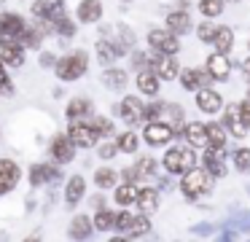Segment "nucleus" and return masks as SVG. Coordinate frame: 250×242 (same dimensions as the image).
I'll list each match as a JSON object with an SVG mask.
<instances>
[{
    "label": "nucleus",
    "instance_id": "1",
    "mask_svg": "<svg viewBox=\"0 0 250 242\" xmlns=\"http://www.w3.org/2000/svg\"><path fill=\"white\" fill-rule=\"evenodd\" d=\"M210 188H212L210 172H207V170H196V167H191V170L186 172L183 183H180V191H183L188 199H199L202 194H207Z\"/></svg>",
    "mask_w": 250,
    "mask_h": 242
},
{
    "label": "nucleus",
    "instance_id": "2",
    "mask_svg": "<svg viewBox=\"0 0 250 242\" xmlns=\"http://www.w3.org/2000/svg\"><path fill=\"white\" fill-rule=\"evenodd\" d=\"M86 65H89L86 54L73 51V54H67V57H62L60 62H57V75H60L62 81H76L86 73Z\"/></svg>",
    "mask_w": 250,
    "mask_h": 242
},
{
    "label": "nucleus",
    "instance_id": "3",
    "mask_svg": "<svg viewBox=\"0 0 250 242\" xmlns=\"http://www.w3.org/2000/svg\"><path fill=\"white\" fill-rule=\"evenodd\" d=\"M194 164H196V156H194V151H188V148H169L167 156H164V167H167V172H172V175H183V172H188Z\"/></svg>",
    "mask_w": 250,
    "mask_h": 242
},
{
    "label": "nucleus",
    "instance_id": "4",
    "mask_svg": "<svg viewBox=\"0 0 250 242\" xmlns=\"http://www.w3.org/2000/svg\"><path fill=\"white\" fill-rule=\"evenodd\" d=\"M24 43L19 41V38L14 35H3L0 38V59L6 65H11V67H19V65L24 62Z\"/></svg>",
    "mask_w": 250,
    "mask_h": 242
},
{
    "label": "nucleus",
    "instance_id": "5",
    "mask_svg": "<svg viewBox=\"0 0 250 242\" xmlns=\"http://www.w3.org/2000/svg\"><path fill=\"white\" fill-rule=\"evenodd\" d=\"M33 14L54 27V22L65 16V0H35V3H33Z\"/></svg>",
    "mask_w": 250,
    "mask_h": 242
},
{
    "label": "nucleus",
    "instance_id": "6",
    "mask_svg": "<svg viewBox=\"0 0 250 242\" xmlns=\"http://www.w3.org/2000/svg\"><path fill=\"white\" fill-rule=\"evenodd\" d=\"M67 134H70V140L76 145H81V148H92V145L100 140V132L89 121H73Z\"/></svg>",
    "mask_w": 250,
    "mask_h": 242
},
{
    "label": "nucleus",
    "instance_id": "7",
    "mask_svg": "<svg viewBox=\"0 0 250 242\" xmlns=\"http://www.w3.org/2000/svg\"><path fill=\"white\" fill-rule=\"evenodd\" d=\"M148 43H151L156 51H162V54H175L178 51V35H175L172 30H151L148 32Z\"/></svg>",
    "mask_w": 250,
    "mask_h": 242
},
{
    "label": "nucleus",
    "instance_id": "8",
    "mask_svg": "<svg viewBox=\"0 0 250 242\" xmlns=\"http://www.w3.org/2000/svg\"><path fill=\"white\" fill-rule=\"evenodd\" d=\"M51 156H54L60 164L73 161V156H76V143L70 140V134H57L54 143H51Z\"/></svg>",
    "mask_w": 250,
    "mask_h": 242
},
{
    "label": "nucleus",
    "instance_id": "9",
    "mask_svg": "<svg viewBox=\"0 0 250 242\" xmlns=\"http://www.w3.org/2000/svg\"><path fill=\"white\" fill-rule=\"evenodd\" d=\"M19 167L8 159H0V194H8L11 188H17L19 183Z\"/></svg>",
    "mask_w": 250,
    "mask_h": 242
},
{
    "label": "nucleus",
    "instance_id": "10",
    "mask_svg": "<svg viewBox=\"0 0 250 242\" xmlns=\"http://www.w3.org/2000/svg\"><path fill=\"white\" fill-rule=\"evenodd\" d=\"M172 140V127L169 124H162V121H151L146 127V143L148 145H164Z\"/></svg>",
    "mask_w": 250,
    "mask_h": 242
},
{
    "label": "nucleus",
    "instance_id": "11",
    "mask_svg": "<svg viewBox=\"0 0 250 242\" xmlns=\"http://www.w3.org/2000/svg\"><path fill=\"white\" fill-rule=\"evenodd\" d=\"M205 170L210 172L212 177H223V175H226V164H223V148L207 145V151H205Z\"/></svg>",
    "mask_w": 250,
    "mask_h": 242
},
{
    "label": "nucleus",
    "instance_id": "12",
    "mask_svg": "<svg viewBox=\"0 0 250 242\" xmlns=\"http://www.w3.org/2000/svg\"><path fill=\"white\" fill-rule=\"evenodd\" d=\"M153 73L162 75L164 81L178 78V62H175L172 54H162V51H156V59H153Z\"/></svg>",
    "mask_w": 250,
    "mask_h": 242
},
{
    "label": "nucleus",
    "instance_id": "13",
    "mask_svg": "<svg viewBox=\"0 0 250 242\" xmlns=\"http://www.w3.org/2000/svg\"><path fill=\"white\" fill-rule=\"evenodd\" d=\"M121 118H124L126 124H137L140 118H146L143 102L137 100V97H124V102H121Z\"/></svg>",
    "mask_w": 250,
    "mask_h": 242
},
{
    "label": "nucleus",
    "instance_id": "14",
    "mask_svg": "<svg viewBox=\"0 0 250 242\" xmlns=\"http://www.w3.org/2000/svg\"><path fill=\"white\" fill-rule=\"evenodd\" d=\"M207 70H210V75L215 81H226L231 65H229V59H226L223 51H215V54H210V59H207Z\"/></svg>",
    "mask_w": 250,
    "mask_h": 242
},
{
    "label": "nucleus",
    "instance_id": "15",
    "mask_svg": "<svg viewBox=\"0 0 250 242\" xmlns=\"http://www.w3.org/2000/svg\"><path fill=\"white\" fill-rule=\"evenodd\" d=\"M24 27H27V24L22 22V16H17V14H0V38H3V35L19 38Z\"/></svg>",
    "mask_w": 250,
    "mask_h": 242
},
{
    "label": "nucleus",
    "instance_id": "16",
    "mask_svg": "<svg viewBox=\"0 0 250 242\" xmlns=\"http://www.w3.org/2000/svg\"><path fill=\"white\" fill-rule=\"evenodd\" d=\"M207 81H215V78L210 75V70H207V73H199V70H183V73H180V84H183L188 91L202 89Z\"/></svg>",
    "mask_w": 250,
    "mask_h": 242
},
{
    "label": "nucleus",
    "instance_id": "17",
    "mask_svg": "<svg viewBox=\"0 0 250 242\" xmlns=\"http://www.w3.org/2000/svg\"><path fill=\"white\" fill-rule=\"evenodd\" d=\"M57 177H60V170H57L54 164H35L33 170H30V183H33V186H43V183L57 180Z\"/></svg>",
    "mask_w": 250,
    "mask_h": 242
},
{
    "label": "nucleus",
    "instance_id": "18",
    "mask_svg": "<svg viewBox=\"0 0 250 242\" xmlns=\"http://www.w3.org/2000/svg\"><path fill=\"white\" fill-rule=\"evenodd\" d=\"M196 105H199V110H205V113H215V110H221L223 100H221V94L212 91V89H199V94H196Z\"/></svg>",
    "mask_w": 250,
    "mask_h": 242
},
{
    "label": "nucleus",
    "instance_id": "19",
    "mask_svg": "<svg viewBox=\"0 0 250 242\" xmlns=\"http://www.w3.org/2000/svg\"><path fill=\"white\" fill-rule=\"evenodd\" d=\"M83 191H86V183H83L81 175H73L70 180H67V188H65V202L67 207H76L78 202H81Z\"/></svg>",
    "mask_w": 250,
    "mask_h": 242
},
{
    "label": "nucleus",
    "instance_id": "20",
    "mask_svg": "<svg viewBox=\"0 0 250 242\" xmlns=\"http://www.w3.org/2000/svg\"><path fill=\"white\" fill-rule=\"evenodd\" d=\"M226 127H229V132H231L234 137H239V140L245 137V132H248V124L242 121V116H239V105H231V108L226 110Z\"/></svg>",
    "mask_w": 250,
    "mask_h": 242
},
{
    "label": "nucleus",
    "instance_id": "21",
    "mask_svg": "<svg viewBox=\"0 0 250 242\" xmlns=\"http://www.w3.org/2000/svg\"><path fill=\"white\" fill-rule=\"evenodd\" d=\"M100 16H103V3H100V0H83V3L78 5V19L86 22V24L97 22Z\"/></svg>",
    "mask_w": 250,
    "mask_h": 242
},
{
    "label": "nucleus",
    "instance_id": "22",
    "mask_svg": "<svg viewBox=\"0 0 250 242\" xmlns=\"http://www.w3.org/2000/svg\"><path fill=\"white\" fill-rule=\"evenodd\" d=\"M186 140H188L191 145L207 148V145H210V137H207V127H205V124H188V127H186Z\"/></svg>",
    "mask_w": 250,
    "mask_h": 242
},
{
    "label": "nucleus",
    "instance_id": "23",
    "mask_svg": "<svg viewBox=\"0 0 250 242\" xmlns=\"http://www.w3.org/2000/svg\"><path fill=\"white\" fill-rule=\"evenodd\" d=\"M121 54H124V48L116 46V43H110V41H100L97 43V57H100L103 65H110L113 59H119Z\"/></svg>",
    "mask_w": 250,
    "mask_h": 242
},
{
    "label": "nucleus",
    "instance_id": "24",
    "mask_svg": "<svg viewBox=\"0 0 250 242\" xmlns=\"http://www.w3.org/2000/svg\"><path fill=\"white\" fill-rule=\"evenodd\" d=\"M89 110H92V102H89L86 97H76V100L67 105V118H70V121H78V118L89 116Z\"/></svg>",
    "mask_w": 250,
    "mask_h": 242
},
{
    "label": "nucleus",
    "instance_id": "25",
    "mask_svg": "<svg viewBox=\"0 0 250 242\" xmlns=\"http://www.w3.org/2000/svg\"><path fill=\"white\" fill-rule=\"evenodd\" d=\"M137 86H140V91L143 94H156L159 91V78H156V73L153 70H143L140 75H137Z\"/></svg>",
    "mask_w": 250,
    "mask_h": 242
},
{
    "label": "nucleus",
    "instance_id": "26",
    "mask_svg": "<svg viewBox=\"0 0 250 242\" xmlns=\"http://www.w3.org/2000/svg\"><path fill=\"white\" fill-rule=\"evenodd\" d=\"M167 27L172 32H188V27H191V19H188V14L186 11H172V14L167 16Z\"/></svg>",
    "mask_w": 250,
    "mask_h": 242
},
{
    "label": "nucleus",
    "instance_id": "27",
    "mask_svg": "<svg viewBox=\"0 0 250 242\" xmlns=\"http://www.w3.org/2000/svg\"><path fill=\"white\" fill-rule=\"evenodd\" d=\"M137 204H140L143 213H151V210H156V204H159L156 188H140V191H137Z\"/></svg>",
    "mask_w": 250,
    "mask_h": 242
},
{
    "label": "nucleus",
    "instance_id": "28",
    "mask_svg": "<svg viewBox=\"0 0 250 242\" xmlns=\"http://www.w3.org/2000/svg\"><path fill=\"white\" fill-rule=\"evenodd\" d=\"M89 234H92V220H89L86 215H78V218H73V223H70V237H76V240H86Z\"/></svg>",
    "mask_w": 250,
    "mask_h": 242
},
{
    "label": "nucleus",
    "instance_id": "29",
    "mask_svg": "<svg viewBox=\"0 0 250 242\" xmlns=\"http://www.w3.org/2000/svg\"><path fill=\"white\" fill-rule=\"evenodd\" d=\"M103 84L108 89H124L126 86V73L124 70H105L103 73Z\"/></svg>",
    "mask_w": 250,
    "mask_h": 242
},
{
    "label": "nucleus",
    "instance_id": "30",
    "mask_svg": "<svg viewBox=\"0 0 250 242\" xmlns=\"http://www.w3.org/2000/svg\"><path fill=\"white\" fill-rule=\"evenodd\" d=\"M19 41H22L24 46H30V48H38L41 41H43V30H38V27H24L22 35H19Z\"/></svg>",
    "mask_w": 250,
    "mask_h": 242
},
{
    "label": "nucleus",
    "instance_id": "31",
    "mask_svg": "<svg viewBox=\"0 0 250 242\" xmlns=\"http://www.w3.org/2000/svg\"><path fill=\"white\" fill-rule=\"evenodd\" d=\"M116 202H119V204H132V202H137V188H135V183H124V186L116 188Z\"/></svg>",
    "mask_w": 250,
    "mask_h": 242
},
{
    "label": "nucleus",
    "instance_id": "32",
    "mask_svg": "<svg viewBox=\"0 0 250 242\" xmlns=\"http://www.w3.org/2000/svg\"><path fill=\"white\" fill-rule=\"evenodd\" d=\"M94 229H100V231L116 229V213H110V210H103V207H100L97 218H94Z\"/></svg>",
    "mask_w": 250,
    "mask_h": 242
},
{
    "label": "nucleus",
    "instance_id": "33",
    "mask_svg": "<svg viewBox=\"0 0 250 242\" xmlns=\"http://www.w3.org/2000/svg\"><path fill=\"white\" fill-rule=\"evenodd\" d=\"M215 48L218 51H223V54H229L231 51V43H234V35H231V30H229V27H221V30H218V35H215Z\"/></svg>",
    "mask_w": 250,
    "mask_h": 242
},
{
    "label": "nucleus",
    "instance_id": "34",
    "mask_svg": "<svg viewBox=\"0 0 250 242\" xmlns=\"http://www.w3.org/2000/svg\"><path fill=\"white\" fill-rule=\"evenodd\" d=\"M207 137H210V145L223 148V145H226V129H223L221 124H207Z\"/></svg>",
    "mask_w": 250,
    "mask_h": 242
},
{
    "label": "nucleus",
    "instance_id": "35",
    "mask_svg": "<svg viewBox=\"0 0 250 242\" xmlns=\"http://www.w3.org/2000/svg\"><path fill=\"white\" fill-rule=\"evenodd\" d=\"M116 177H119V175H116V172L110 170V167H103V170L94 172V183H97L100 188H110V186L116 183Z\"/></svg>",
    "mask_w": 250,
    "mask_h": 242
},
{
    "label": "nucleus",
    "instance_id": "36",
    "mask_svg": "<svg viewBox=\"0 0 250 242\" xmlns=\"http://www.w3.org/2000/svg\"><path fill=\"white\" fill-rule=\"evenodd\" d=\"M137 145H140V140H137L135 132H124L119 137V151H124V154H135Z\"/></svg>",
    "mask_w": 250,
    "mask_h": 242
},
{
    "label": "nucleus",
    "instance_id": "37",
    "mask_svg": "<svg viewBox=\"0 0 250 242\" xmlns=\"http://www.w3.org/2000/svg\"><path fill=\"white\" fill-rule=\"evenodd\" d=\"M199 11H202L205 16H221L223 0H199Z\"/></svg>",
    "mask_w": 250,
    "mask_h": 242
},
{
    "label": "nucleus",
    "instance_id": "38",
    "mask_svg": "<svg viewBox=\"0 0 250 242\" xmlns=\"http://www.w3.org/2000/svg\"><path fill=\"white\" fill-rule=\"evenodd\" d=\"M234 167L239 172H250V148H239L234 154Z\"/></svg>",
    "mask_w": 250,
    "mask_h": 242
},
{
    "label": "nucleus",
    "instance_id": "39",
    "mask_svg": "<svg viewBox=\"0 0 250 242\" xmlns=\"http://www.w3.org/2000/svg\"><path fill=\"white\" fill-rule=\"evenodd\" d=\"M135 218H137V215H132V213H119V215H116V229L124 231V234H129L132 226H135Z\"/></svg>",
    "mask_w": 250,
    "mask_h": 242
},
{
    "label": "nucleus",
    "instance_id": "40",
    "mask_svg": "<svg viewBox=\"0 0 250 242\" xmlns=\"http://www.w3.org/2000/svg\"><path fill=\"white\" fill-rule=\"evenodd\" d=\"M54 30H57V32H62L65 38H73V35H76V24H73V22L67 19V16H62V19H57V22H54Z\"/></svg>",
    "mask_w": 250,
    "mask_h": 242
},
{
    "label": "nucleus",
    "instance_id": "41",
    "mask_svg": "<svg viewBox=\"0 0 250 242\" xmlns=\"http://www.w3.org/2000/svg\"><path fill=\"white\" fill-rule=\"evenodd\" d=\"M218 30H221V27L210 24V22H205V24H199V41H205V43H212V41H215V35H218Z\"/></svg>",
    "mask_w": 250,
    "mask_h": 242
},
{
    "label": "nucleus",
    "instance_id": "42",
    "mask_svg": "<svg viewBox=\"0 0 250 242\" xmlns=\"http://www.w3.org/2000/svg\"><path fill=\"white\" fill-rule=\"evenodd\" d=\"M148 229H151V223H148L146 215H137L135 218V226H132L129 237H140V234H148Z\"/></svg>",
    "mask_w": 250,
    "mask_h": 242
},
{
    "label": "nucleus",
    "instance_id": "43",
    "mask_svg": "<svg viewBox=\"0 0 250 242\" xmlns=\"http://www.w3.org/2000/svg\"><path fill=\"white\" fill-rule=\"evenodd\" d=\"M89 124H92L100 134H113V124H110L108 118H89Z\"/></svg>",
    "mask_w": 250,
    "mask_h": 242
},
{
    "label": "nucleus",
    "instance_id": "44",
    "mask_svg": "<svg viewBox=\"0 0 250 242\" xmlns=\"http://www.w3.org/2000/svg\"><path fill=\"white\" fill-rule=\"evenodd\" d=\"M167 110V105L164 102H151V105L146 108V118H151V121H156V118H162V113Z\"/></svg>",
    "mask_w": 250,
    "mask_h": 242
},
{
    "label": "nucleus",
    "instance_id": "45",
    "mask_svg": "<svg viewBox=\"0 0 250 242\" xmlns=\"http://www.w3.org/2000/svg\"><path fill=\"white\" fill-rule=\"evenodd\" d=\"M140 175H143L140 164H137V167H129V170H124V180H126V183H135Z\"/></svg>",
    "mask_w": 250,
    "mask_h": 242
},
{
    "label": "nucleus",
    "instance_id": "46",
    "mask_svg": "<svg viewBox=\"0 0 250 242\" xmlns=\"http://www.w3.org/2000/svg\"><path fill=\"white\" fill-rule=\"evenodd\" d=\"M116 151H119V143H116V145H113V143H105L103 148H100V156H103V159H110Z\"/></svg>",
    "mask_w": 250,
    "mask_h": 242
},
{
    "label": "nucleus",
    "instance_id": "47",
    "mask_svg": "<svg viewBox=\"0 0 250 242\" xmlns=\"http://www.w3.org/2000/svg\"><path fill=\"white\" fill-rule=\"evenodd\" d=\"M0 84H3V89H6V91H14V86H11V81H8L6 70H3V59H0Z\"/></svg>",
    "mask_w": 250,
    "mask_h": 242
},
{
    "label": "nucleus",
    "instance_id": "48",
    "mask_svg": "<svg viewBox=\"0 0 250 242\" xmlns=\"http://www.w3.org/2000/svg\"><path fill=\"white\" fill-rule=\"evenodd\" d=\"M140 170L146 172V175H151V172H156V161H153V159H143L140 161Z\"/></svg>",
    "mask_w": 250,
    "mask_h": 242
},
{
    "label": "nucleus",
    "instance_id": "49",
    "mask_svg": "<svg viewBox=\"0 0 250 242\" xmlns=\"http://www.w3.org/2000/svg\"><path fill=\"white\" fill-rule=\"evenodd\" d=\"M239 116H242V121L248 124V127H250V100L239 105Z\"/></svg>",
    "mask_w": 250,
    "mask_h": 242
},
{
    "label": "nucleus",
    "instance_id": "50",
    "mask_svg": "<svg viewBox=\"0 0 250 242\" xmlns=\"http://www.w3.org/2000/svg\"><path fill=\"white\" fill-rule=\"evenodd\" d=\"M41 65H43V67H51V65H54V57H51V54H43V57H41Z\"/></svg>",
    "mask_w": 250,
    "mask_h": 242
},
{
    "label": "nucleus",
    "instance_id": "51",
    "mask_svg": "<svg viewBox=\"0 0 250 242\" xmlns=\"http://www.w3.org/2000/svg\"><path fill=\"white\" fill-rule=\"evenodd\" d=\"M242 70H245V75H248V81H250V59H245V62H242Z\"/></svg>",
    "mask_w": 250,
    "mask_h": 242
},
{
    "label": "nucleus",
    "instance_id": "52",
    "mask_svg": "<svg viewBox=\"0 0 250 242\" xmlns=\"http://www.w3.org/2000/svg\"><path fill=\"white\" fill-rule=\"evenodd\" d=\"M229 3H239V0H229Z\"/></svg>",
    "mask_w": 250,
    "mask_h": 242
},
{
    "label": "nucleus",
    "instance_id": "53",
    "mask_svg": "<svg viewBox=\"0 0 250 242\" xmlns=\"http://www.w3.org/2000/svg\"><path fill=\"white\" fill-rule=\"evenodd\" d=\"M0 89H3V84H0Z\"/></svg>",
    "mask_w": 250,
    "mask_h": 242
}]
</instances>
